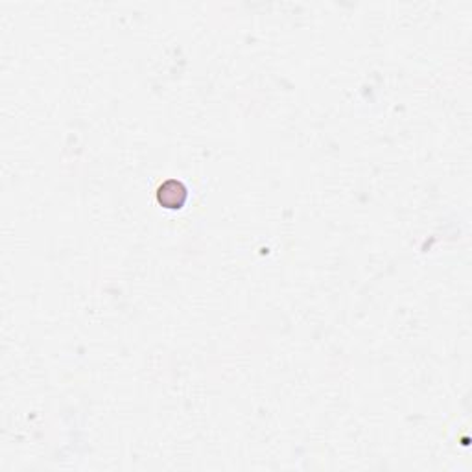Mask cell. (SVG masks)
<instances>
[{"label":"cell","mask_w":472,"mask_h":472,"mask_svg":"<svg viewBox=\"0 0 472 472\" xmlns=\"http://www.w3.org/2000/svg\"><path fill=\"white\" fill-rule=\"evenodd\" d=\"M184 200H186V191H184L183 184L178 183V181H167L159 189V202L162 205H168V207L172 208L181 207Z\"/></svg>","instance_id":"6da1fadb"}]
</instances>
